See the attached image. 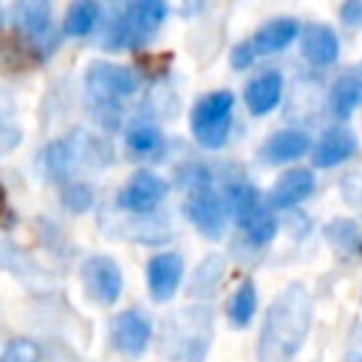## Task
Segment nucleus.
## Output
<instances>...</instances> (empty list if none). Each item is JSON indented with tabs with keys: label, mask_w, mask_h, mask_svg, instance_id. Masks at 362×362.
<instances>
[{
	"label": "nucleus",
	"mask_w": 362,
	"mask_h": 362,
	"mask_svg": "<svg viewBox=\"0 0 362 362\" xmlns=\"http://www.w3.org/2000/svg\"><path fill=\"white\" fill-rule=\"evenodd\" d=\"M311 314H314V305H311L308 288L303 283L286 286L266 311L260 339H257V359L291 362L308 337Z\"/></svg>",
	"instance_id": "nucleus-1"
},
{
	"label": "nucleus",
	"mask_w": 362,
	"mask_h": 362,
	"mask_svg": "<svg viewBox=\"0 0 362 362\" xmlns=\"http://www.w3.org/2000/svg\"><path fill=\"white\" fill-rule=\"evenodd\" d=\"M85 88L93 105V116L102 122L105 130H116L122 122V102L136 93L139 76L124 65L93 62L85 71Z\"/></svg>",
	"instance_id": "nucleus-2"
},
{
	"label": "nucleus",
	"mask_w": 362,
	"mask_h": 362,
	"mask_svg": "<svg viewBox=\"0 0 362 362\" xmlns=\"http://www.w3.org/2000/svg\"><path fill=\"white\" fill-rule=\"evenodd\" d=\"M167 17V3L161 0H139L130 3L124 8H119L113 14V20L107 23L105 34H102V48L107 51H122V48H133L144 40H150L158 25Z\"/></svg>",
	"instance_id": "nucleus-3"
},
{
	"label": "nucleus",
	"mask_w": 362,
	"mask_h": 362,
	"mask_svg": "<svg viewBox=\"0 0 362 362\" xmlns=\"http://www.w3.org/2000/svg\"><path fill=\"white\" fill-rule=\"evenodd\" d=\"M232 110H235V96L229 90H212L201 96L189 116L195 141L206 150L223 147L232 130Z\"/></svg>",
	"instance_id": "nucleus-4"
},
{
	"label": "nucleus",
	"mask_w": 362,
	"mask_h": 362,
	"mask_svg": "<svg viewBox=\"0 0 362 362\" xmlns=\"http://www.w3.org/2000/svg\"><path fill=\"white\" fill-rule=\"evenodd\" d=\"M93 158H102L107 164L110 161V153H107V147L102 141L85 139L82 133L68 136V139H59V141H51L42 150V167L57 181H68L79 167H90Z\"/></svg>",
	"instance_id": "nucleus-5"
},
{
	"label": "nucleus",
	"mask_w": 362,
	"mask_h": 362,
	"mask_svg": "<svg viewBox=\"0 0 362 362\" xmlns=\"http://www.w3.org/2000/svg\"><path fill=\"white\" fill-rule=\"evenodd\" d=\"M167 339L175 342V362H204L209 345V308H187L173 314Z\"/></svg>",
	"instance_id": "nucleus-6"
},
{
	"label": "nucleus",
	"mask_w": 362,
	"mask_h": 362,
	"mask_svg": "<svg viewBox=\"0 0 362 362\" xmlns=\"http://www.w3.org/2000/svg\"><path fill=\"white\" fill-rule=\"evenodd\" d=\"M11 20L20 28V34L31 42V48H37L40 57H48L59 37L54 28V17H51V6L42 0H23L11 8Z\"/></svg>",
	"instance_id": "nucleus-7"
},
{
	"label": "nucleus",
	"mask_w": 362,
	"mask_h": 362,
	"mask_svg": "<svg viewBox=\"0 0 362 362\" xmlns=\"http://www.w3.org/2000/svg\"><path fill=\"white\" fill-rule=\"evenodd\" d=\"M184 212L187 218L195 223V229L209 238V240H218L226 229V198L218 195L209 184H201V187H192V192L187 195V204H184Z\"/></svg>",
	"instance_id": "nucleus-8"
},
{
	"label": "nucleus",
	"mask_w": 362,
	"mask_h": 362,
	"mask_svg": "<svg viewBox=\"0 0 362 362\" xmlns=\"http://www.w3.org/2000/svg\"><path fill=\"white\" fill-rule=\"evenodd\" d=\"M167 195V184L150 173V170H139L136 175H130V181L122 187L116 204L133 215H150Z\"/></svg>",
	"instance_id": "nucleus-9"
},
{
	"label": "nucleus",
	"mask_w": 362,
	"mask_h": 362,
	"mask_svg": "<svg viewBox=\"0 0 362 362\" xmlns=\"http://www.w3.org/2000/svg\"><path fill=\"white\" fill-rule=\"evenodd\" d=\"M82 283H85L88 297L102 305L116 303L122 294V272L110 257H102V255L88 257L82 263Z\"/></svg>",
	"instance_id": "nucleus-10"
},
{
	"label": "nucleus",
	"mask_w": 362,
	"mask_h": 362,
	"mask_svg": "<svg viewBox=\"0 0 362 362\" xmlns=\"http://www.w3.org/2000/svg\"><path fill=\"white\" fill-rule=\"evenodd\" d=\"M181 274H184V260L181 255L175 252H158L150 257L147 263V286H150V294L156 303H167L178 283H181Z\"/></svg>",
	"instance_id": "nucleus-11"
},
{
	"label": "nucleus",
	"mask_w": 362,
	"mask_h": 362,
	"mask_svg": "<svg viewBox=\"0 0 362 362\" xmlns=\"http://www.w3.org/2000/svg\"><path fill=\"white\" fill-rule=\"evenodd\" d=\"M150 337H153V325L141 311H122L110 325L113 345L127 356H139L147 348Z\"/></svg>",
	"instance_id": "nucleus-12"
},
{
	"label": "nucleus",
	"mask_w": 362,
	"mask_h": 362,
	"mask_svg": "<svg viewBox=\"0 0 362 362\" xmlns=\"http://www.w3.org/2000/svg\"><path fill=\"white\" fill-rule=\"evenodd\" d=\"M314 192V175L311 170H288L277 178V184L272 187L269 192V206L274 209H288V206H297L300 201H305L308 195Z\"/></svg>",
	"instance_id": "nucleus-13"
},
{
	"label": "nucleus",
	"mask_w": 362,
	"mask_h": 362,
	"mask_svg": "<svg viewBox=\"0 0 362 362\" xmlns=\"http://www.w3.org/2000/svg\"><path fill=\"white\" fill-rule=\"evenodd\" d=\"M300 51L311 65H331L339 57V40L328 25H305L300 34Z\"/></svg>",
	"instance_id": "nucleus-14"
},
{
	"label": "nucleus",
	"mask_w": 362,
	"mask_h": 362,
	"mask_svg": "<svg viewBox=\"0 0 362 362\" xmlns=\"http://www.w3.org/2000/svg\"><path fill=\"white\" fill-rule=\"evenodd\" d=\"M283 96V76L277 71H263L260 76H255L246 90H243V99H246V107L255 113V116H263L269 113L272 107H277Z\"/></svg>",
	"instance_id": "nucleus-15"
},
{
	"label": "nucleus",
	"mask_w": 362,
	"mask_h": 362,
	"mask_svg": "<svg viewBox=\"0 0 362 362\" xmlns=\"http://www.w3.org/2000/svg\"><path fill=\"white\" fill-rule=\"evenodd\" d=\"M354 153H356V139H354V133L345 130V127H334V130H328V133L320 139V144L314 147V164H317V167H337V164H342L345 158H351Z\"/></svg>",
	"instance_id": "nucleus-16"
},
{
	"label": "nucleus",
	"mask_w": 362,
	"mask_h": 362,
	"mask_svg": "<svg viewBox=\"0 0 362 362\" xmlns=\"http://www.w3.org/2000/svg\"><path fill=\"white\" fill-rule=\"evenodd\" d=\"M311 147L308 136L300 130H280L274 133L263 147H260V158L266 164H283V161H294L300 158L305 150Z\"/></svg>",
	"instance_id": "nucleus-17"
},
{
	"label": "nucleus",
	"mask_w": 362,
	"mask_h": 362,
	"mask_svg": "<svg viewBox=\"0 0 362 362\" xmlns=\"http://www.w3.org/2000/svg\"><path fill=\"white\" fill-rule=\"evenodd\" d=\"M362 102V74H342L328 93V110L334 119H348L354 113V107Z\"/></svg>",
	"instance_id": "nucleus-18"
},
{
	"label": "nucleus",
	"mask_w": 362,
	"mask_h": 362,
	"mask_svg": "<svg viewBox=\"0 0 362 362\" xmlns=\"http://www.w3.org/2000/svg\"><path fill=\"white\" fill-rule=\"evenodd\" d=\"M294 37H297V23H294L291 17H277V20L266 23V25L252 37V48H255V54H277V51H283Z\"/></svg>",
	"instance_id": "nucleus-19"
},
{
	"label": "nucleus",
	"mask_w": 362,
	"mask_h": 362,
	"mask_svg": "<svg viewBox=\"0 0 362 362\" xmlns=\"http://www.w3.org/2000/svg\"><path fill=\"white\" fill-rule=\"evenodd\" d=\"M99 6L96 3H90V0H82V3H74L71 8H68V14H65V34L68 37H85V34H90L93 28H96V23H99Z\"/></svg>",
	"instance_id": "nucleus-20"
},
{
	"label": "nucleus",
	"mask_w": 362,
	"mask_h": 362,
	"mask_svg": "<svg viewBox=\"0 0 362 362\" xmlns=\"http://www.w3.org/2000/svg\"><path fill=\"white\" fill-rule=\"evenodd\" d=\"M243 235L249 238V243L263 246L277 235V218L272 215V206H260L255 215H249L246 221H240Z\"/></svg>",
	"instance_id": "nucleus-21"
},
{
	"label": "nucleus",
	"mask_w": 362,
	"mask_h": 362,
	"mask_svg": "<svg viewBox=\"0 0 362 362\" xmlns=\"http://www.w3.org/2000/svg\"><path fill=\"white\" fill-rule=\"evenodd\" d=\"M255 308H257V291H255V283L246 280V283L238 286V291L229 300V320H232V325L246 328L252 322V317H255Z\"/></svg>",
	"instance_id": "nucleus-22"
},
{
	"label": "nucleus",
	"mask_w": 362,
	"mask_h": 362,
	"mask_svg": "<svg viewBox=\"0 0 362 362\" xmlns=\"http://www.w3.org/2000/svg\"><path fill=\"white\" fill-rule=\"evenodd\" d=\"M127 147H130V153L150 158V156L161 153L164 136H161V130L153 127V124H136V127L127 130Z\"/></svg>",
	"instance_id": "nucleus-23"
},
{
	"label": "nucleus",
	"mask_w": 362,
	"mask_h": 362,
	"mask_svg": "<svg viewBox=\"0 0 362 362\" xmlns=\"http://www.w3.org/2000/svg\"><path fill=\"white\" fill-rule=\"evenodd\" d=\"M325 238H328L342 255H351V252H356L359 243H362V229H359V223H354V221L337 218V221H331V223L325 226Z\"/></svg>",
	"instance_id": "nucleus-24"
},
{
	"label": "nucleus",
	"mask_w": 362,
	"mask_h": 362,
	"mask_svg": "<svg viewBox=\"0 0 362 362\" xmlns=\"http://www.w3.org/2000/svg\"><path fill=\"white\" fill-rule=\"evenodd\" d=\"M0 362H42V351L34 339H11L3 348Z\"/></svg>",
	"instance_id": "nucleus-25"
},
{
	"label": "nucleus",
	"mask_w": 362,
	"mask_h": 362,
	"mask_svg": "<svg viewBox=\"0 0 362 362\" xmlns=\"http://www.w3.org/2000/svg\"><path fill=\"white\" fill-rule=\"evenodd\" d=\"M62 198H65V206H71L74 212H82V209H88L93 204V189L88 184H82V181H71L65 187Z\"/></svg>",
	"instance_id": "nucleus-26"
},
{
	"label": "nucleus",
	"mask_w": 362,
	"mask_h": 362,
	"mask_svg": "<svg viewBox=\"0 0 362 362\" xmlns=\"http://www.w3.org/2000/svg\"><path fill=\"white\" fill-rule=\"evenodd\" d=\"M221 269H223V260H221V257H206V260L198 266V272H195L192 291H198L204 280H209V286L215 288V286H218V280H221Z\"/></svg>",
	"instance_id": "nucleus-27"
},
{
	"label": "nucleus",
	"mask_w": 362,
	"mask_h": 362,
	"mask_svg": "<svg viewBox=\"0 0 362 362\" xmlns=\"http://www.w3.org/2000/svg\"><path fill=\"white\" fill-rule=\"evenodd\" d=\"M342 198H345L348 204H354V206L362 204V175H359V173L342 178Z\"/></svg>",
	"instance_id": "nucleus-28"
},
{
	"label": "nucleus",
	"mask_w": 362,
	"mask_h": 362,
	"mask_svg": "<svg viewBox=\"0 0 362 362\" xmlns=\"http://www.w3.org/2000/svg\"><path fill=\"white\" fill-rule=\"evenodd\" d=\"M339 20L345 25H354V28H362V0H351L339 8Z\"/></svg>",
	"instance_id": "nucleus-29"
},
{
	"label": "nucleus",
	"mask_w": 362,
	"mask_h": 362,
	"mask_svg": "<svg viewBox=\"0 0 362 362\" xmlns=\"http://www.w3.org/2000/svg\"><path fill=\"white\" fill-rule=\"evenodd\" d=\"M252 59H255V48H252V42H240V45L232 51V65H235L238 71L249 68V65H252Z\"/></svg>",
	"instance_id": "nucleus-30"
},
{
	"label": "nucleus",
	"mask_w": 362,
	"mask_h": 362,
	"mask_svg": "<svg viewBox=\"0 0 362 362\" xmlns=\"http://www.w3.org/2000/svg\"><path fill=\"white\" fill-rule=\"evenodd\" d=\"M3 17H6V14H3V8H0V25H3Z\"/></svg>",
	"instance_id": "nucleus-31"
},
{
	"label": "nucleus",
	"mask_w": 362,
	"mask_h": 362,
	"mask_svg": "<svg viewBox=\"0 0 362 362\" xmlns=\"http://www.w3.org/2000/svg\"><path fill=\"white\" fill-rule=\"evenodd\" d=\"M0 209H3V189H0Z\"/></svg>",
	"instance_id": "nucleus-32"
}]
</instances>
